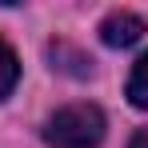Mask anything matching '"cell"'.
<instances>
[{
  "instance_id": "6da1fadb",
  "label": "cell",
  "mask_w": 148,
  "mask_h": 148,
  "mask_svg": "<svg viewBox=\"0 0 148 148\" xmlns=\"http://www.w3.org/2000/svg\"><path fill=\"white\" fill-rule=\"evenodd\" d=\"M48 148H96L104 140V112L96 104H68L44 124Z\"/></svg>"
},
{
  "instance_id": "7a4b0ae2",
  "label": "cell",
  "mask_w": 148,
  "mask_h": 148,
  "mask_svg": "<svg viewBox=\"0 0 148 148\" xmlns=\"http://www.w3.org/2000/svg\"><path fill=\"white\" fill-rule=\"evenodd\" d=\"M144 36V20L136 16V12H108L104 16V24H100V40L108 44V48H128V44H136Z\"/></svg>"
},
{
  "instance_id": "3957f363",
  "label": "cell",
  "mask_w": 148,
  "mask_h": 148,
  "mask_svg": "<svg viewBox=\"0 0 148 148\" xmlns=\"http://www.w3.org/2000/svg\"><path fill=\"white\" fill-rule=\"evenodd\" d=\"M128 100L148 112V52L136 60V68H132V76H128Z\"/></svg>"
},
{
  "instance_id": "277c9868",
  "label": "cell",
  "mask_w": 148,
  "mask_h": 148,
  "mask_svg": "<svg viewBox=\"0 0 148 148\" xmlns=\"http://www.w3.org/2000/svg\"><path fill=\"white\" fill-rule=\"evenodd\" d=\"M16 80H20V64H16V52L8 48L4 40H0V100L8 96L12 88H16Z\"/></svg>"
},
{
  "instance_id": "5b68a950",
  "label": "cell",
  "mask_w": 148,
  "mask_h": 148,
  "mask_svg": "<svg viewBox=\"0 0 148 148\" xmlns=\"http://www.w3.org/2000/svg\"><path fill=\"white\" fill-rule=\"evenodd\" d=\"M128 148H148V128H140V132L132 136V144H128Z\"/></svg>"
}]
</instances>
